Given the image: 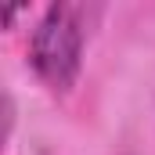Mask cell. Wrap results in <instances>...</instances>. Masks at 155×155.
I'll use <instances>...</instances> for the list:
<instances>
[{
  "label": "cell",
  "instance_id": "6da1fadb",
  "mask_svg": "<svg viewBox=\"0 0 155 155\" xmlns=\"http://www.w3.org/2000/svg\"><path fill=\"white\" fill-rule=\"evenodd\" d=\"M83 18V4H54L47 7L40 29L33 33V65L51 90H69L79 76Z\"/></svg>",
  "mask_w": 155,
  "mask_h": 155
}]
</instances>
